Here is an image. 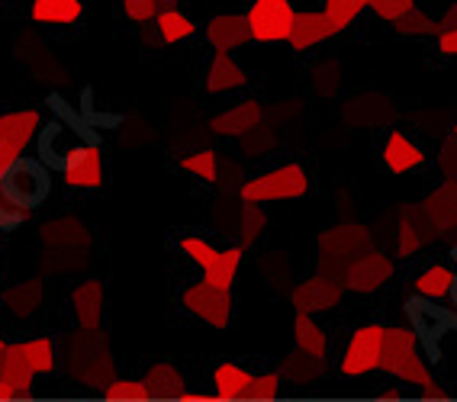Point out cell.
<instances>
[{"label": "cell", "mask_w": 457, "mask_h": 402, "mask_svg": "<svg viewBox=\"0 0 457 402\" xmlns=\"http://www.w3.org/2000/svg\"><path fill=\"white\" fill-rule=\"evenodd\" d=\"M58 364L65 367V373L74 383L87 386V390H104L116 373L113 348L100 329L68 332L58 341Z\"/></svg>", "instance_id": "cell-1"}, {"label": "cell", "mask_w": 457, "mask_h": 402, "mask_svg": "<svg viewBox=\"0 0 457 402\" xmlns=\"http://www.w3.org/2000/svg\"><path fill=\"white\" fill-rule=\"evenodd\" d=\"M377 370H384V373L409 386H419V390L432 383V370H428L422 351H419L416 332L403 329V325H386L384 351H380V367Z\"/></svg>", "instance_id": "cell-2"}, {"label": "cell", "mask_w": 457, "mask_h": 402, "mask_svg": "<svg viewBox=\"0 0 457 402\" xmlns=\"http://www.w3.org/2000/svg\"><path fill=\"white\" fill-rule=\"evenodd\" d=\"M39 238H42L46 267H52V271H58V274L74 271V267H84V261H87L90 238L81 222H74V219L49 222V226H42Z\"/></svg>", "instance_id": "cell-3"}, {"label": "cell", "mask_w": 457, "mask_h": 402, "mask_svg": "<svg viewBox=\"0 0 457 402\" xmlns=\"http://www.w3.org/2000/svg\"><path fill=\"white\" fill-rule=\"evenodd\" d=\"M310 193V174L303 171V165L287 161V165L270 168V171L248 177L238 187L242 203H274V200H300Z\"/></svg>", "instance_id": "cell-4"}, {"label": "cell", "mask_w": 457, "mask_h": 402, "mask_svg": "<svg viewBox=\"0 0 457 402\" xmlns=\"http://www.w3.org/2000/svg\"><path fill=\"white\" fill-rule=\"evenodd\" d=\"M370 248V229L358 226V222H342L335 229H326L319 235V267L322 274H335L342 277V271L361 251Z\"/></svg>", "instance_id": "cell-5"}, {"label": "cell", "mask_w": 457, "mask_h": 402, "mask_svg": "<svg viewBox=\"0 0 457 402\" xmlns=\"http://www.w3.org/2000/svg\"><path fill=\"white\" fill-rule=\"evenodd\" d=\"M0 187L7 193L10 200L23 209H36L49 200L52 193V177H49V168L42 165V161H29V158H17L13 165L4 171L0 177Z\"/></svg>", "instance_id": "cell-6"}, {"label": "cell", "mask_w": 457, "mask_h": 402, "mask_svg": "<svg viewBox=\"0 0 457 402\" xmlns=\"http://www.w3.org/2000/svg\"><path fill=\"white\" fill-rule=\"evenodd\" d=\"M406 316L409 322H412V332H416L419 345H425V351H428V357H435L438 361V341L448 332H457V316L448 309H441L435 299H425V296H412L406 303Z\"/></svg>", "instance_id": "cell-7"}, {"label": "cell", "mask_w": 457, "mask_h": 402, "mask_svg": "<svg viewBox=\"0 0 457 402\" xmlns=\"http://www.w3.org/2000/svg\"><path fill=\"white\" fill-rule=\"evenodd\" d=\"M180 306L210 329H226L232 322V290L212 287L210 280L187 283L180 293Z\"/></svg>", "instance_id": "cell-8"}, {"label": "cell", "mask_w": 457, "mask_h": 402, "mask_svg": "<svg viewBox=\"0 0 457 402\" xmlns=\"http://www.w3.org/2000/svg\"><path fill=\"white\" fill-rule=\"evenodd\" d=\"M294 17L296 10L290 0H252L245 23L254 42H287L294 29Z\"/></svg>", "instance_id": "cell-9"}, {"label": "cell", "mask_w": 457, "mask_h": 402, "mask_svg": "<svg viewBox=\"0 0 457 402\" xmlns=\"http://www.w3.org/2000/svg\"><path fill=\"white\" fill-rule=\"evenodd\" d=\"M42 129V113L39 110H13V113L0 116V177L23 152L29 142L39 135Z\"/></svg>", "instance_id": "cell-10"}, {"label": "cell", "mask_w": 457, "mask_h": 402, "mask_svg": "<svg viewBox=\"0 0 457 402\" xmlns=\"http://www.w3.org/2000/svg\"><path fill=\"white\" fill-rule=\"evenodd\" d=\"M384 335H386V325H361L358 332H352L348 338V345H345L342 354V373L345 377H368L380 367V351H384Z\"/></svg>", "instance_id": "cell-11"}, {"label": "cell", "mask_w": 457, "mask_h": 402, "mask_svg": "<svg viewBox=\"0 0 457 402\" xmlns=\"http://www.w3.org/2000/svg\"><path fill=\"white\" fill-rule=\"evenodd\" d=\"M393 277H396V264H393L390 255L377 251V248L361 251V255L342 271L345 290H352V293H374V290H380L384 283H390Z\"/></svg>", "instance_id": "cell-12"}, {"label": "cell", "mask_w": 457, "mask_h": 402, "mask_svg": "<svg viewBox=\"0 0 457 402\" xmlns=\"http://www.w3.org/2000/svg\"><path fill=\"white\" fill-rule=\"evenodd\" d=\"M345 293H348V290H345L342 277L319 271L316 277L296 283L294 293H290V303H294L296 312H328V309H335V306H342Z\"/></svg>", "instance_id": "cell-13"}, {"label": "cell", "mask_w": 457, "mask_h": 402, "mask_svg": "<svg viewBox=\"0 0 457 402\" xmlns=\"http://www.w3.org/2000/svg\"><path fill=\"white\" fill-rule=\"evenodd\" d=\"M419 209H422V222L428 235H457V184L454 181H448L445 187L428 193Z\"/></svg>", "instance_id": "cell-14"}, {"label": "cell", "mask_w": 457, "mask_h": 402, "mask_svg": "<svg viewBox=\"0 0 457 402\" xmlns=\"http://www.w3.org/2000/svg\"><path fill=\"white\" fill-rule=\"evenodd\" d=\"M81 145H84V139L78 135V129H71L68 123L55 119V123H49L46 129L39 132V161L46 168H55V171H62V168L71 161V155Z\"/></svg>", "instance_id": "cell-15"}, {"label": "cell", "mask_w": 457, "mask_h": 402, "mask_svg": "<svg viewBox=\"0 0 457 402\" xmlns=\"http://www.w3.org/2000/svg\"><path fill=\"white\" fill-rule=\"evenodd\" d=\"M338 33H342V29L335 26V20L328 17L326 10H296L294 29H290V39L287 42H290L294 52H310Z\"/></svg>", "instance_id": "cell-16"}, {"label": "cell", "mask_w": 457, "mask_h": 402, "mask_svg": "<svg viewBox=\"0 0 457 402\" xmlns=\"http://www.w3.org/2000/svg\"><path fill=\"white\" fill-rule=\"evenodd\" d=\"M264 103L258 100H242L236 107L222 110L220 116H212L210 119V129L212 135H222V139H242L248 132H254L258 126H264Z\"/></svg>", "instance_id": "cell-17"}, {"label": "cell", "mask_w": 457, "mask_h": 402, "mask_svg": "<svg viewBox=\"0 0 457 402\" xmlns=\"http://www.w3.org/2000/svg\"><path fill=\"white\" fill-rule=\"evenodd\" d=\"M62 177H65L68 187H78V190L104 187V155H100V145L84 142L71 155V161L62 168Z\"/></svg>", "instance_id": "cell-18"}, {"label": "cell", "mask_w": 457, "mask_h": 402, "mask_svg": "<svg viewBox=\"0 0 457 402\" xmlns=\"http://www.w3.org/2000/svg\"><path fill=\"white\" fill-rule=\"evenodd\" d=\"M206 42H210L216 52H238L242 45L252 42V33H248L245 13H220L206 23Z\"/></svg>", "instance_id": "cell-19"}, {"label": "cell", "mask_w": 457, "mask_h": 402, "mask_svg": "<svg viewBox=\"0 0 457 402\" xmlns=\"http://www.w3.org/2000/svg\"><path fill=\"white\" fill-rule=\"evenodd\" d=\"M425 165V152L416 145V142L409 139L406 132L393 129L384 142V168L393 174H409V171H419Z\"/></svg>", "instance_id": "cell-20"}, {"label": "cell", "mask_w": 457, "mask_h": 402, "mask_svg": "<svg viewBox=\"0 0 457 402\" xmlns=\"http://www.w3.org/2000/svg\"><path fill=\"white\" fill-rule=\"evenodd\" d=\"M71 309L78 316L81 329H100V319H104V283L94 277L81 280L71 290Z\"/></svg>", "instance_id": "cell-21"}, {"label": "cell", "mask_w": 457, "mask_h": 402, "mask_svg": "<svg viewBox=\"0 0 457 402\" xmlns=\"http://www.w3.org/2000/svg\"><path fill=\"white\" fill-rule=\"evenodd\" d=\"M242 87H248V71L228 52H216L210 62V71H206V91L228 94L242 91Z\"/></svg>", "instance_id": "cell-22"}, {"label": "cell", "mask_w": 457, "mask_h": 402, "mask_svg": "<svg viewBox=\"0 0 457 402\" xmlns=\"http://www.w3.org/2000/svg\"><path fill=\"white\" fill-rule=\"evenodd\" d=\"M0 380L13 386L20 396L33 393L36 373H33V367H29V361H26L23 341H13V345H7L0 351Z\"/></svg>", "instance_id": "cell-23"}, {"label": "cell", "mask_w": 457, "mask_h": 402, "mask_svg": "<svg viewBox=\"0 0 457 402\" xmlns=\"http://www.w3.org/2000/svg\"><path fill=\"white\" fill-rule=\"evenodd\" d=\"M84 17V0H33L29 20L39 26H74Z\"/></svg>", "instance_id": "cell-24"}, {"label": "cell", "mask_w": 457, "mask_h": 402, "mask_svg": "<svg viewBox=\"0 0 457 402\" xmlns=\"http://www.w3.org/2000/svg\"><path fill=\"white\" fill-rule=\"evenodd\" d=\"M42 296H46L42 280L29 277V280H23V283H13V287L4 293L0 303H4V309H7L13 319H33L42 306Z\"/></svg>", "instance_id": "cell-25"}, {"label": "cell", "mask_w": 457, "mask_h": 402, "mask_svg": "<svg viewBox=\"0 0 457 402\" xmlns=\"http://www.w3.org/2000/svg\"><path fill=\"white\" fill-rule=\"evenodd\" d=\"M145 386L152 399H180V396L187 393V383H184V373H180L174 364H148L145 367Z\"/></svg>", "instance_id": "cell-26"}, {"label": "cell", "mask_w": 457, "mask_h": 402, "mask_svg": "<svg viewBox=\"0 0 457 402\" xmlns=\"http://www.w3.org/2000/svg\"><path fill=\"white\" fill-rule=\"evenodd\" d=\"M252 370H245L242 364H220L212 370V390H216V399H245L248 386H252Z\"/></svg>", "instance_id": "cell-27"}, {"label": "cell", "mask_w": 457, "mask_h": 402, "mask_svg": "<svg viewBox=\"0 0 457 402\" xmlns=\"http://www.w3.org/2000/svg\"><path fill=\"white\" fill-rule=\"evenodd\" d=\"M294 341L303 354H310V357H316V361H326L328 338H326V332H322V325L312 319V312H296Z\"/></svg>", "instance_id": "cell-28"}, {"label": "cell", "mask_w": 457, "mask_h": 402, "mask_svg": "<svg viewBox=\"0 0 457 402\" xmlns=\"http://www.w3.org/2000/svg\"><path fill=\"white\" fill-rule=\"evenodd\" d=\"M242 258H245V245H228L220 251V258L204 271V280H210L212 287H226L232 290L238 271H242Z\"/></svg>", "instance_id": "cell-29"}, {"label": "cell", "mask_w": 457, "mask_h": 402, "mask_svg": "<svg viewBox=\"0 0 457 402\" xmlns=\"http://www.w3.org/2000/svg\"><path fill=\"white\" fill-rule=\"evenodd\" d=\"M454 277H457V271H451V267H445V264H432V267H425V271L419 274L412 290H416V296H425V299L441 303V299H448L451 296Z\"/></svg>", "instance_id": "cell-30"}, {"label": "cell", "mask_w": 457, "mask_h": 402, "mask_svg": "<svg viewBox=\"0 0 457 402\" xmlns=\"http://www.w3.org/2000/svg\"><path fill=\"white\" fill-rule=\"evenodd\" d=\"M155 33L162 36L164 45H178V42L194 39L196 23L180 7H168L155 17Z\"/></svg>", "instance_id": "cell-31"}, {"label": "cell", "mask_w": 457, "mask_h": 402, "mask_svg": "<svg viewBox=\"0 0 457 402\" xmlns=\"http://www.w3.org/2000/svg\"><path fill=\"white\" fill-rule=\"evenodd\" d=\"M280 380H287V383L294 386H312L319 377H322V361H316V357H310V354H303L300 348H296L294 354H287L284 361H280Z\"/></svg>", "instance_id": "cell-32"}, {"label": "cell", "mask_w": 457, "mask_h": 402, "mask_svg": "<svg viewBox=\"0 0 457 402\" xmlns=\"http://www.w3.org/2000/svg\"><path fill=\"white\" fill-rule=\"evenodd\" d=\"M425 238H428V232H425L422 209H406L400 216V226H396V255L412 258L425 245Z\"/></svg>", "instance_id": "cell-33"}, {"label": "cell", "mask_w": 457, "mask_h": 402, "mask_svg": "<svg viewBox=\"0 0 457 402\" xmlns=\"http://www.w3.org/2000/svg\"><path fill=\"white\" fill-rule=\"evenodd\" d=\"M23 354L26 361H29V367H33V373L39 377V373H55L58 370V345L55 338H29V341H23Z\"/></svg>", "instance_id": "cell-34"}, {"label": "cell", "mask_w": 457, "mask_h": 402, "mask_svg": "<svg viewBox=\"0 0 457 402\" xmlns=\"http://www.w3.org/2000/svg\"><path fill=\"white\" fill-rule=\"evenodd\" d=\"M180 168L194 177H200L204 184H220V155L212 148H196L190 155L180 158Z\"/></svg>", "instance_id": "cell-35"}, {"label": "cell", "mask_w": 457, "mask_h": 402, "mask_svg": "<svg viewBox=\"0 0 457 402\" xmlns=\"http://www.w3.org/2000/svg\"><path fill=\"white\" fill-rule=\"evenodd\" d=\"M123 7V17L136 26H145L168 7H180V0H120Z\"/></svg>", "instance_id": "cell-36"}, {"label": "cell", "mask_w": 457, "mask_h": 402, "mask_svg": "<svg viewBox=\"0 0 457 402\" xmlns=\"http://www.w3.org/2000/svg\"><path fill=\"white\" fill-rule=\"evenodd\" d=\"M268 216L262 213V203H242V213L236 222V235L242 238V245H254V238H262Z\"/></svg>", "instance_id": "cell-37"}, {"label": "cell", "mask_w": 457, "mask_h": 402, "mask_svg": "<svg viewBox=\"0 0 457 402\" xmlns=\"http://www.w3.org/2000/svg\"><path fill=\"white\" fill-rule=\"evenodd\" d=\"M100 396H104V399H113V402H120V399H126V402L152 399L145 380H116V377L100 390Z\"/></svg>", "instance_id": "cell-38"}, {"label": "cell", "mask_w": 457, "mask_h": 402, "mask_svg": "<svg viewBox=\"0 0 457 402\" xmlns=\"http://www.w3.org/2000/svg\"><path fill=\"white\" fill-rule=\"evenodd\" d=\"M322 10H326L328 17L335 20V26L345 33L368 10V0H322Z\"/></svg>", "instance_id": "cell-39"}, {"label": "cell", "mask_w": 457, "mask_h": 402, "mask_svg": "<svg viewBox=\"0 0 457 402\" xmlns=\"http://www.w3.org/2000/svg\"><path fill=\"white\" fill-rule=\"evenodd\" d=\"M393 29H396L400 36H406V39H422V36H432L435 20L428 17L422 7H412L406 17H400L396 23H393Z\"/></svg>", "instance_id": "cell-40"}, {"label": "cell", "mask_w": 457, "mask_h": 402, "mask_svg": "<svg viewBox=\"0 0 457 402\" xmlns=\"http://www.w3.org/2000/svg\"><path fill=\"white\" fill-rule=\"evenodd\" d=\"M180 251L190 258V261L200 267V271H206L216 258H220V248L212 245V242H206V238H200V235H184L180 238Z\"/></svg>", "instance_id": "cell-41"}, {"label": "cell", "mask_w": 457, "mask_h": 402, "mask_svg": "<svg viewBox=\"0 0 457 402\" xmlns=\"http://www.w3.org/2000/svg\"><path fill=\"white\" fill-rule=\"evenodd\" d=\"M412 7H419L416 0H368V10L377 20H384V23H396Z\"/></svg>", "instance_id": "cell-42"}, {"label": "cell", "mask_w": 457, "mask_h": 402, "mask_svg": "<svg viewBox=\"0 0 457 402\" xmlns=\"http://www.w3.org/2000/svg\"><path fill=\"white\" fill-rule=\"evenodd\" d=\"M278 396H280V373L270 370V373H254L245 399H278Z\"/></svg>", "instance_id": "cell-43"}, {"label": "cell", "mask_w": 457, "mask_h": 402, "mask_svg": "<svg viewBox=\"0 0 457 402\" xmlns=\"http://www.w3.org/2000/svg\"><path fill=\"white\" fill-rule=\"evenodd\" d=\"M26 219H29V209L13 203V200L4 193V187H0V232L17 229V226H23Z\"/></svg>", "instance_id": "cell-44"}, {"label": "cell", "mask_w": 457, "mask_h": 402, "mask_svg": "<svg viewBox=\"0 0 457 402\" xmlns=\"http://www.w3.org/2000/svg\"><path fill=\"white\" fill-rule=\"evenodd\" d=\"M438 171L445 174L448 181L457 184V135L441 145V152H438Z\"/></svg>", "instance_id": "cell-45"}, {"label": "cell", "mask_w": 457, "mask_h": 402, "mask_svg": "<svg viewBox=\"0 0 457 402\" xmlns=\"http://www.w3.org/2000/svg\"><path fill=\"white\" fill-rule=\"evenodd\" d=\"M448 29H457V4H448V7H445V13H441V17L435 20L432 36L438 39V36H441V33H448Z\"/></svg>", "instance_id": "cell-46"}, {"label": "cell", "mask_w": 457, "mask_h": 402, "mask_svg": "<svg viewBox=\"0 0 457 402\" xmlns=\"http://www.w3.org/2000/svg\"><path fill=\"white\" fill-rule=\"evenodd\" d=\"M438 52L448 58H457V29H448V33L438 36Z\"/></svg>", "instance_id": "cell-47"}, {"label": "cell", "mask_w": 457, "mask_h": 402, "mask_svg": "<svg viewBox=\"0 0 457 402\" xmlns=\"http://www.w3.org/2000/svg\"><path fill=\"white\" fill-rule=\"evenodd\" d=\"M422 396H428V399H445V396H448V393H445V390H441V386L432 380V383H428V386H425V390H422Z\"/></svg>", "instance_id": "cell-48"}, {"label": "cell", "mask_w": 457, "mask_h": 402, "mask_svg": "<svg viewBox=\"0 0 457 402\" xmlns=\"http://www.w3.org/2000/svg\"><path fill=\"white\" fill-rule=\"evenodd\" d=\"M0 399H23V396H20L10 383H4V380H0Z\"/></svg>", "instance_id": "cell-49"}, {"label": "cell", "mask_w": 457, "mask_h": 402, "mask_svg": "<svg viewBox=\"0 0 457 402\" xmlns=\"http://www.w3.org/2000/svg\"><path fill=\"white\" fill-rule=\"evenodd\" d=\"M180 399H187V402H200V399H204V396H200V393H184V396H180Z\"/></svg>", "instance_id": "cell-50"}, {"label": "cell", "mask_w": 457, "mask_h": 402, "mask_svg": "<svg viewBox=\"0 0 457 402\" xmlns=\"http://www.w3.org/2000/svg\"><path fill=\"white\" fill-rule=\"evenodd\" d=\"M451 299H454V306H457V277H454V287H451Z\"/></svg>", "instance_id": "cell-51"}, {"label": "cell", "mask_w": 457, "mask_h": 402, "mask_svg": "<svg viewBox=\"0 0 457 402\" xmlns=\"http://www.w3.org/2000/svg\"><path fill=\"white\" fill-rule=\"evenodd\" d=\"M4 348H7V341H4V338H0V351H4Z\"/></svg>", "instance_id": "cell-52"}, {"label": "cell", "mask_w": 457, "mask_h": 402, "mask_svg": "<svg viewBox=\"0 0 457 402\" xmlns=\"http://www.w3.org/2000/svg\"><path fill=\"white\" fill-rule=\"evenodd\" d=\"M454 261H457V248H454Z\"/></svg>", "instance_id": "cell-53"}, {"label": "cell", "mask_w": 457, "mask_h": 402, "mask_svg": "<svg viewBox=\"0 0 457 402\" xmlns=\"http://www.w3.org/2000/svg\"><path fill=\"white\" fill-rule=\"evenodd\" d=\"M454 135H457V126H454Z\"/></svg>", "instance_id": "cell-54"}]
</instances>
